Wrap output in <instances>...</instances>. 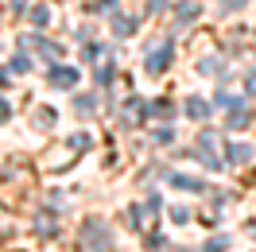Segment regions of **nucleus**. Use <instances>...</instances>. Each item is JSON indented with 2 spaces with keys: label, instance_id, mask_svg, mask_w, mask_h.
Returning <instances> with one entry per match:
<instances>
[]
</instances>
